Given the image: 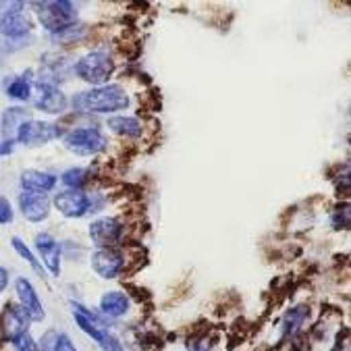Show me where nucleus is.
<instances>
[{
    "label": "nucleus",
    "mask_w": 351,
    "mask_h": 351,
    "mask_svg": "<svg viewBox=\"0 0 351 351\" xmlns=\"http://www.w3.org/2000/svg\"><path fill=\"white\" fill-rule=\"evenodd\" d=\"M71 104L80 112H117L129 106V96L121 86H100L77 94Z\"/></svg>",
    "instance_id": "obj_1"
},
{
    "label": "nucleus",
    "mask_w": 351,
    "mask_h": 351,
    "mask_svg": "<svg viewBox=\"0 0 351 351\" xmlns=\"http://www.w3.org/2000/svg\"><path fill=\"white\" fill-rule=\"evenodd\" d=\"M75 73L86 84L100 88V86H106V82L114 73V60L108 52L94 50V52L86 54L84 58H80V62L75 64Z\"/></svg>",
    "instance_id": "obj_2"
},
{
    "label": "nucleus",
    "mask_w": 351,
    "mask_h": 351,
    "mask_svg": "<svg viewBox=\"0 0 351 351\" xmlns=\"http://www.w3.org/2000/svg\"><path fill=\"white\" fill-rule=\"evenodd\" d=\"M64 148L80 156H96L108 148V137L98 127H80L64 135Z\"/></svg>",
    "instance_id": "obj_3"
},
{
    "label": "nucleus",
    "mask_w": 351,
    "mask_h": 351,
    "mask_svg": "<svg viewBox=\"0 0 351 351\" xmlns=\"http://www.w3.org/2000/svg\"><path fill=\"white\" fill-rule=\"evenodd\" d=\"M36 7L40 9L38 11L40 23L50 34H56L69 25H73L77 19V9L73 7V3H66V0H58V3H42Z\"/></svg>",
    "instance_id": "obj_4"
},
{
    "label": "nucleus",
    "mask_w": 351,
    "mask_h": 351,
    "mask_svg": "<svg viewBox=\"0 0 351 351\" xmlns=\"http://www.w3.org/2000/svg\"><path fill=\"white\" fill-rule=\"evenodd\" d=\"M62 135V129L52 123H40V121H25L19 129L15 139L25 146H42L52 139H58Z\"/></svg>",
    "instance_id": "obj_5"
},
{
    "label": "nucleus",
    "mask_w": 351,
    "mask_h": 351,
    "mask_svg": "<svg viewBox=\"0 0 351 351\" xmlns=\"http://www.w3.org/2000/svg\"><path fill=\"white\" fill-rule=\"evenodd\" d=\"M21 9H23L21 3H13V5H9V11L0 13V34H3V38L23 40L29 34L32 21L25 17V13Z\"/></svg>",
    "instance_id": "obj_6"
},
{
    "label": "nucleus",
    "mask_w": 351,
    "mask_h": 351,
    "mask_svg": "<svg viewBox=\"0 0 351 351\" xmlns=\"http://www.w3.org/2000/svg\"><path fill=\"white\" fill-rule=\"evenodd\" d=\"M125 235V227L119 219L112 217H104L98 219L90 225V239L94 241V245L102 247H114L123 241Z\"/></svg>",
    "instance_id": "obj_7"
},
{
    "label": "nucleus",
    "mask_w": 351,
    "mask_h": 351,
    "mask_svg": "<svg viewBox=\"0 0 351 351\" xmlns=\"http://www.w3.org/2000/svg\"><path fill=\"white\" fill-rule=\"evenodd\" d=\"M54 206L66 219H82L90 213V195L82 189H64L54 195Z\"/></svg>",
    "instance_id": "obj_8"
},
{
    "label": "nucleus",
    "mask_w": 351,
    "mask_h": 351,
    "mask_svg": "<svg viewBox=\"0 0 351 351\" xmlns=\"http://www.w3.org/2000/svg\"><path fill=\"white\" fill-rule=\"evenodd\" d=\"M15 293H17V302L21 306V310L27 314V318L32 322H42L46 318V312H44V304L38 295V291L34 289V285L25 276H19L15 280Z\"/></svg>",
    "instance_id": "obj_9"
},
{
    "label": "nucleus",
    "mask_w": 351,
    "mask_h": 351,
    "mask_svg": "<svg viewBox=\"0 0 351 351\" xmlns=\"http://www.w3.org/2000/svg\"><path fill=\"white\" fill-rule=\"evenodd\" d=\"M92 268L102 278H117L125 270V254L117 247H102L92 254Z\"/></svg>",
    "instance_id": "obj_10"
},
{
    "label": "nucleus",
    "mask_w": 351,
    "mask_h": 351,
    "mask_svg": "<svg viewBox=\"0 0 351 351\" xmlns=\"http://www.w3.org/2000/svg\"><path fill=\"white\" fill-rule=\"evenodd\" d=\"M19 208L23 217L29 223H42L50 215V199L46 193H34V191H23L19 195Z\"/></svg>",
    "instance_id": "obj_11"
},
{
    "label": "nucleus",
    "mask_w": 351,
    "mask_h": 351,
    "mask_svg": "<svg viewBox=\"0 0 351 351\" xmlns=\"http://www.w3.org/2000/svg\"><path fill=\"white\" fill-rule=\"evenodd\" d=\"M36 250L42 256L46 270L52 276H60V245H58V241L52 235L42 233L36 237Z\"/></svg>",
    "instance_id": "obj_12"
},
{
    "label": "nucleus",
    "mask_w": 351,
    "mask_h": 351,
    "mask_svg": "<svg viewBox=\"0 0 351 351\" xmlns=\"http://www.w3.org/2000/svg\"><path fill=\"white\" fill-rule=\"evenodd\" d=\"M38 98H36V108L48 112V114H60L66 108V96L58 90V86H42L38 84Z\"/></svg>",
    "instance_id": "obj_13"
},
{
    "label": "nucleus",
    "mask_w": 351,
    "mask_h": 351,
    "mask_svg": "<svg viewBox=\"0 0 351 351\" xmlns=\"http://www.w3.org/2000/svg\"><path fill=\"white\" fill-rule=\"evenodd\" d=\"M100 314L104 316V318H112V320H117V318H123L127 312H129V308H131V300H129V295L127 293H123V291H106L102 298H100Z\"/></svg>",
    "instance_id": "obj_14"
},
{
    "label": "nucleus",
    "mask_w": 351,
    "mask_h": 351,
    "mask_svg": "<svg viewBox=\"0 0 351 351\" xmlns=\"http://www.w3.org/2000/svg\"><path fill=\"white\" fill-rule=\"evenodd\" d=\"M29 324H32V320L27 318V314L21 310L19 304H7V308L3 312V324H0L7 339L19 335L23 330H29Z\"/></svg>",
    "instance_id": "obj_15"
},
{
    "label": "nucleus",
    "mask_w": 351,
    "mask_h": 351,
    "mask_svg": "<svg viewBox=\"0 0 351 351\" xmlns=\"http://www.w3.org/2000/svg\"><path fill=\"white\" fill-rule=\"evenodd\" d=\"M21 187L25 191H34V193H48L56 187V177L44 171H36V169H27L21 173Z\"/></svg>",
    "instance_id": "obj_16"
},
{
    "label": "nucleus",
    "mask_w": 351,
    "mask_h": 351,
    "mask_svg": "<svg viewBox=\"0 0 351 351\" xmlns=\"http://www.w3.org/2000/svg\"><path fill=\"white\" fill-rule=\"evenodd\" d=\"M25 121H32L29 110L19 108V106L7 108V110L3 112V119H0V125H3V135H5L7 139H15L17 129H19Z\"/></svg>",
    "instance_id": "obj_17"
},
{
    "label": "nucleus",
    "mask_w": 351,
    "mask_h": 351,
    "mask_svg": "<svg viewBox=\"0 0 351 351\" xmlns=\"http://www.w3.org/2000/svg\"><path fill=\"white\" fill-rule=\"evenodd\" d=\"M106 125L123 137H139L144 133V125L135 117H112V119H108Z\"/></svg>",
    "instance_id": "obj_18"
},
{
    "label": "nucleus",
    "mask_w": 351,
    "mask_h": 351,
    "mask_svg": "<svg viewBox=\"0 0 351 351\" xmlns=\"http://www.w3.org/2000/svg\"><path fill=\"white\" fill-rule=\"evenodd\" d=\"M7 96L13 98V100H19V102H27L32 98V80L25 77V75L15 77L7 86Z\"/></svg>",
    "instance_id": "obj_19"
},
{
    "label": "nucleus",
    "mask_w": 351,
    "mask_h": 351,
    "mask_svg": "<svg viewBox=\"0 0 351 351\" xmlns=\"http://www.w3.org/2000/svg\"><path fill=\"white\" fill-rule=\"evenodd\" d=\"M86 34H88L86 25H82V23H73V25H69V27H64V29H60V32L52 34L50 38H52V42L69 44V42H77V40H82Z\"/></svg>",
    "instance_id": "obj_20"
},
{
    "label": "nucleus",
    "mask_w": 351,
    "mask_h": 351,
    "mask_svg": "<svg viewBox=\"0 0 351 351\" xmlns=\"http://www.w3.org/2000/svg\"><path fill=\"white\" fill-rule=\"evenodd\" d=\"M60 181L69 189H82L90 181V171H86V169H69V171L62 173Z\"/></svg>",
    "instance_id": "obj_21"
},
{
    "label": "nucleus",
    "mask_w": 351,
    "mask_h": 351,
    "mask_svg": "<svg viewBox=\"0 0 351 351\" xmlns=\"http://www.w3.org/2000/svg\"><path fill=\"white\" fill-rule=\"evenodd\" d=\"M11 243H13V250H15V252H17V254H19L23 260H27V264H29V266H32V268H34V270H36L40 276H46V270L42 268V264L36 260V256L29 252V247H27V245H25V243L19 239V237H13V239H11Z\"/></svg>",
    "instance_id": "obj_22"
},
{
    "label": "nucleus",
    "mask_w": 351,
    "mask_h": 351,
    "mask_svg": "<svg viewBox=\"0 0 351 351\" xmlns=\"http://www.w3.org/2000/svg\"><path fill=\"white\" fill-rule=\"evenodd\" d=\"M9 343L13 345V349H15V351H40V345H38V341L32 337V332H29V330H23V332H19V335L11 337V339H9Z\"/></svg>",
    "instance_id": "obj_23"
},
{
    "label": "nucleus",
    "mask_w": 351,
    "mask_h": 351,
    "mask_svg": "<svg viewBox=\"0 0 351 351\" xmlns=\"http://www.w3.org/2000/svg\"><path fill=\"white\" fill-rule=\"evenodd\" d=\"M98 347H100V351H125L121 339H119L117 335H112L110 330L98 341Z\"/></svg>",
    "instance_id": "obj_24"
},
{
    "label": "nucleus",
    "mask_w": 351,
    "mask_h": 351,
    "mask_svg": "<svg viewBox=\"0 0 351 351\" xmlns=\"http://www.w3.org/2000/svg\"><path fill=\"white\" fill-rule=\"evenodd\" d=\"M15 213H13V206L7 197H0V225H9L13 223Z\"/></svg>",
    "instance_id": "obj_25"
},
{
    "label": "nucleus",
    "mask_w": 351,
    "mask_h": 351,
    "mask_svg": "<svg viewBox=\"0 0 351 351\" xmlns=\"http://www.w3.org/2000/svg\"><path fill=\"white\" fill-rule=\"evenodd\" d=\"M54 351H77L71 337L66 332H56V339H54Z\"/></svg>",
    "instance_id": "obj_26"
},
{
    "label": "nucleus",
    "mask_w": 351,
    "mask_h": 351,
    "mask_svg": "<svg viewBox=\"0 0 351 351\" xmlns=\"http://www.w3.org/2000/svg\"><path fill=\"white\" fill-rule=\"evenodd\" d=\"M347 225H349V210L345 208L343 210V219H341V213H337V215H332V229H347Z\"/></svg>",
    "instance_id": "obj_27"
},
{
    "label": "nucleus",
    "mask_w": 351,
    "mask_h": 351,
    "mask_svg": "<svg viewBox=\"0 0 351 351\" xmlns=\"http://www.w3.org/2000/svg\"><path fill=\"white\" fill-rule=\"evenodd\" d=\"M210 341L208 339H193L187 347V351H210Z\"/></svg>",
    "instance_id": "obj_28"
},
{
    "label": "nucleus",
    "mask_w": 351,
    "mask_h": 351,
    "mask_svg": "<svg viewBox=\"0 0 351 351\" xmlns=\"http://www.w3.org/2000/svg\"><path fill=\"white\" fill-rule=\"evenodd\" d=\"M15 150V139H5L0 142V156H9Z\"/></svg>",
    "instance_id": "obj_29"
},
{
    "label": "nucleus",
    "mask_w": 351,
    "mask_h": 351,
    "mask_svg": "<svg viewBox=\"0 0 351 351\" xmlns=\"http://www.w3.org/2000/svg\"><path fill=\"white\" fill-rule=\"evenodd\" d=\"M7 287H9V272H7V268L0 266V293H3Z\"/></svg>",
    "instance_id": "obj_30"
}]
</instances>
